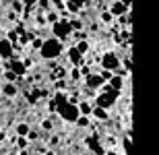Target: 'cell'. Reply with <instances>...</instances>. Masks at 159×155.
<instances>
[{"instance_id": "cell-1", "label": "cell", "mask_w": 159, "mask_h": 155, "mask_svg": "<svg viewBox=\"0 0 159 155\" xmlns=\"http://www.w3.org/2000/svg\"><path fill=\"white\" fill-rule=\"evenodd\" d=\"M39 54H41V58H46V60L58 58L60 54H62V42H60V39H56V37H52V39H46V42H41Z\"/></svg>"}, {"instance_id": "cell-2", "label": "cell", "mask_w": 159, "mask_h": 155, "mask_svg": "<svg viewBox=\"0 0 159 155\" xmlns=\"http://www.w3.org/2000/svg\"><path fill=\"white\" fill-rule=\"evenodd\" d=\"M56 112H58V116H60L62 120H66V122H75V120L81 116V112H79V106H77V103H70V102L60 103V106L56 107Z\"/></svg>"}, {"instance_id": "cell-3", "label": "cell", "mask_w": 159, "mask_h": 155, "mask_svg": "<svg viewBox=\"0 0 159 155\" xmlns=\"http://www.w3.org/2000/svg\"><path fill=\"white\" fill-rule=\"evenodd\" d=\"M52 33L56 35V39H68L72 33V27L70 23H68V19H60V21H56V23L52 25Z\"/></svg>"}, {"instance_id": "cell-4", "label": "cell", "mask_w": 159, "mask_h": 155, "mask_svg": "<svg viewBox=\"0 0 159 155\" xmlns=\"http://www.w3.org/2000/svg\"><path fill=\"white\" fill-rule=\"evenodd\" d=\"M116 97H118V91L116 89H110L106 91V93H99L97 95V99H95V106H99V107H110L116 103Z\"/></svg>"}, {"instance_id": "cell-5", "label": "cell", "mask_w": 159, "mask_h": 155, "mask_svg": "<svg viewBox=\"0 0 159 155\" xmlns=\"http://www.w3.org/2000/svg\"><path fill=\"white\" fill-rule=\"evenodd\" d=\"M101 68H106V71H110V72L118 71L120 68V58L114 52H106L103 58H101Z\"/></svg>"}, {"instance_id": "cell-6", "label": "cell", "mask_w": 159, "mask_h": 155, "mask_svg": "<svg viewBox=\"0 0 159 155\" xmlns=\"http://www.w3.org/2000/svg\"><path fill=\"white\" fill-rule=\"evenodd\" d=\"M128 8L130 6L122 4L120 0H116V2H112V6H110V15H112V17H122V15L128 12Z\"/></svg>"}, {"instance_id": "cell-7", "label": "cell", "mask_w": 159, "mask_h": 155, "mask_svg": "<svg viewBox=\"0 0 159 155\" xmlns=\"http://www.w3.org/2000/svg\"><path fill=\"white\" fill-rule=\"evenodd\" d=\"M6 68H8L11 72H15L17 77L25 75V71H27V66H25L23 62H21V60H12V62H8V64H6Z\"/></svg>"}, {"instance_id": "cell-8", "label": "cell", "mask_w": 159, "mask_h": 155, "mask_svg": "<svg viewBox=\"0 0 159 155\" xmlns=\"http://www.w3.org/2000/svg\"><path fill=\"white\" fill-rule=\"evenodd\" d=\"M12 43L8 39H0V58H12Z\"/></svg>"}, {"instance_id": "cell-9", "label": "cell", "mask_w": 159, "mask_h": 155, "mask_svg": "<svg viewBox=\"0 0 159 155\" xmlns=\"http://www.w3.org/2000/svg\"><path fill=\"white\" fill-rule=\"evenodd\" d=\"M101 85H103L101 75H87V87L89 89H99Z\"/></svg>"}, {"instance_id": "cell-10", "label": "cell", "mask_w": 159, "mask_h": 155, "mask_svg": "<svg viewBox=\"0 0 159 155\" xmlns=\"http://www.w3.org/2000/svg\"><path fill=\"white\" fill-rule=\"evenodd\" d=\"M91 116H93L95 120H99V122H106L110 116H107V112H106V107H99V106H95L93 110H91Z\"/></svg>"}, {"instance_id": "cell-11", "label": "cell", "mask_w": 159, "mask_h": 155, "mask_svg": "<svg viewBox=\"0 0 159 155\" xmlns=\"http://www.w3.org/2000/svg\"><path fill=\"white\" fill-rule=\"evenodd\" d=\"M87 145H89V149H91V153H95V155H103V153H106V151H103V147H101V145L97 143V137L89 139Z\"/></svg>"}, {"instance_id": "cell-12", "label": "cell", "mask_w": 159, "mask_h": 155, "mask_svg": "<svg viewBox=\"0 0 159 155\" xmlns=\"http://www.w3.org/2000/svg\"><path fill=\"white\" fill-rule=\"evenodd\" d=\"M68 58H70V62L75 66H81V62H83V54L79 52L77 48H70L68 50Z\"/></svg>"}, {"instance_id": "cell-13", "label": "cell", "mask_w": 159, "mask_h": 155, "mask_svg": "<svg viewBox=\"0 0 159 155\" xmlns=\"http://www.w3.org/2000/svg\"><path fill=\"white\" fill-rule=\"evenodd\" d=\"M0 93H4L6 97H15V95H17V87H15L12 83H6V85L0 87Z\"/></svg>"}, {"instance_id": "cell-14", "label": "cell", "mask_w": 159, "mask_h": 155, "mask_svg": "<svg viewBox=\"0 0 159 155\" xmlns=\"http://www.w3.org/2000/svg\"><path fill=\"white\" fill-rule=\"evenodd\" d=\"M107 81H110V87L116 89V91H120V89H122V85H124V79L122 77H114V75L107 79Z\"/></svg>"}, {"instance_id": "cell-15", "label": "cell", "mask_w": 159, "mask_h": 155, "mask_svg": "<svg viewBox=\"0 0 159 155\" xmlns=\"http://www.w3.org/2000/svg\"><path fill=\"white\" fill-rule=\"evenodd\" d=\"M124 155H132V134L130 137H124Z\"/></svg>"}, {"instance_id": "cell-16", "label": "cell", "mask_w": 159, "mask_h": 155, "mask_svg": "<svg viewBox=\"0 0 159 155\" xmlns=\"http://www.w3.org/2000/svg\"><path fill=\"white\" fill-rule=\"evenodd\" d=\"M75 48H77L81 54H87V52H89V42H87V39H81V42H79Z\"/></svg>"}, {"instance_id": "cell-17", "label": "cell", "mask_w": 159, "mask_h": 155, "mask_svg": "<svg viewBox=\"0 0 159 155\" xmlns=\"http://www.w3.org/2000/svg\"><path fill=\"white\" fill-rule=\"evenodd\" d=\"M15 130H17L19 137H27V132H29V126H27V124H19Z\"/></svg>"}, {"instance_id": "cell-18", "label": "cell", "mask_w": 159, "mask_h": 155, "mask_svg": "<svg viewBox=\"0 0 159 155\" xmlns=\"http://www.w3.org/2000/svg\"><path fill=\"white\" fill-rule=\"evenodd\" d=\"M79 112H83L85 116H89V114H91V106H89L87 102H83V103H81V107H79Z\"/></svg>"}, {"instance_id": "cell-19", "label": "cell", "mask_w": 159, "mask_h": 155, "mask_svg": "<svg viewBox=\"0 0 159 155\" xmlns=\"http://www.w3.org/2000/svg\"><path fill=\"white\" fill-rule=\"evenodd\" d=\"M70 23V27H72V31L77 29V31H81L83 29V21H79V19H75V21H68Z\"/></svg>"}, {"instance_id": "cell-20", "label": "cell", "mask_w": 159, "mask_h": 155, "mask_svg": "<svg viewBox=\"0 0 159 155\" xmlns=\"http://www.w3.org/2000/svg\"><path fill=\"white\" fill-rule=\"evenodd\" d=\"M54 102H56V106H60V103H64V102H66V95L58 91V93H56V97H54Z\"/></svg>"}, {"instance_id": "cell-21", "label": "cell", "mask_w": 159, "mask_h": 155, "mask_svg": "<svg viewBox=\"0 0 159 155\" xmlns=\"http://www.w3.org/2000/svg\"><path fill=\"white\" fill-rule=\"evenodd\" d=\"M17 39H19V33H17V31H15V29L8 31V42H11V43H17Z\"/></svg>"}, {"instance_id": "cell-22", "label": "cell", "mask_w": 159, "mask_h": 155, "mask_svg": "<svg viewBox=\"0 0 159 155\" xmlns=\"http://www.w3.org/2000/svg\"><path fill=\"white\" fill-rule=\"evenodd\" d=\"M37 4H39V8H50V0H37Z\"/></svg>"}, {"instance_id": "cell-23", "label": "cell", "mask_w": 159, "mask_h": 155, "mask_svg": "<svg viewBox=\"0 0 159 155\" xmlns=\"http://www.w3.org/2000/svg\"><path fill=\"white\" fill-rule=\"evenodd\" d=\"M21 8H23V4H21L19 0H15V2H12V11H15V12H19Z\"/></svg>"}, {"instance_id": "cell-24", "label": "cell", "mask_w": 159, "mask_h": 155, "mask_svg": "<svg viewBox=\"0 0 159 155\" xmlns=\"http://www.w3.org/2000/svg\"><path fill=\"white\" fill-rule=\"evenodd\" d=\"M48 21L56 23V21H58V15H56V12H50V15H48Z\"/></svg>"}, {"instance_id": "cell-25", "label": "cell", "mask_w": 159, "mask_h": 155, "mask_svg": "<svg viewBox=\"0 0 159 155\" xmlns=\"http://www.w3.org/2000/svg\"><path fill=\"white\" fill-rule=\"evenodd\" d=\"M101 19H103L106 23H110V21H112V15H110V12H103V15H101Z\"/></svg>"}, {"instance_id": "cell-26", "label": "cell", "mask_w": 159, "mask_h": 155, "mask_svg": "<svg viewBox=\"0 0 159 155\" xmlns=\"http://www.w3.org/2000/svg\"><path fill=\"white\" fill-rule=\"evenodd\" d=\"M23 4H25V6H35L37 0H23Z\"/></svg>"}, {"instance_id": "cell-27", "label": "cell", "mask_w": 159, "mask_h": 155, "mask_svg": "<svg viewBox=\"0 0 159 155\" xmlns=\"http://www.w3.org/2000/svg\"><path fill=\"white\" fill-rule=\"evenodd\" d=\"M79 77H81V71H79V68H75V71H72V79H75V81H77Z\"/></svg>"}, {"instance_id": "cell-28", "label": "cell", "mask_w": 159, "mask_h": 155, "mask_svg": "<svg viewBox=\"0 0 159 155\" xmlns=\"http://www.w3.org/2000/svg\"><path fill=\"white\" fill-rule=\"evenodd\" d=\"M41 126H43V128H48V130H50V128H52V122H50V120H43V124H41Z\"/></svg>"}, {"instance_id": "cell-29", "label": "cell", "mask_w": 159, "mask_h": 155, "mask_svg": "<svg viewBox=\"0 0 159 155\" xmlns=\"http://www.w3.org/2000/svg\"><path fill=\"white\" fill-rule=\"evenodd\" d=\"M52 4L56 6V8H62V0H52Z\"/></svg>"}, {"instance_id": "cell-30", "label": "cell", "mask_w": 159, "mask_h": 155, "mask_svg": "<svg viewBox=\"0 0 159 155\" xmlns=\"http://www.w3.org/2000/svg\"><path fill=\"white\" fill-rule=\"evenodd\" d=\"M56 87H58V89H64L66 83H64V81H58V83H56Z\"/></svg>"}, {"instance_id": "cell-31", "label": "cell", "mask_w": 159, "mask_h": 155, "mask_svg": "<svg viewBox=\"0 0 159 155\" xmlns=\"http://www.w3.org/2000/svg\"><path fill=\"white\" fill-rule=\"evenodd\" d=\"M19 147H27V141L25 139H19Z\"/></svg>"}, {"instance_id": "cell-32", "label": "cell", "mask_w": 159, "mask_h": 155, "mask_svg": "<svg viewBox=\"0 0 159 155\" xmlns=\"http://www.w3.org/2000/svg\"><path fill=\"white\" fill-rule=\"evenodd\" d=\"M33 48H41V39H35V42H33Z\"/></svg>"}, {"instance_id": "cell-33", "label": "cell", "mask_w": 159, "mask_h": 155, "mask_svg": "<svg viewBox=\"0 0 159 155\" xmlns=\"http://www.w3.org/2000/svg\"><path fill=\"white\" fill-rule=\"evenodd\" d=\"M120 2H122V4H126V6H130V4H132V0H120Z\"/></svg>"}, {"instance_id": "cell-34", "label": "cell", "mask_w": 159, "mask_h": 155, "mask_svg": "<svg viewBox=\"0 0 159 155\" xmlns=\"http://www.w3.org/2000/svg\"><path fill=\"white\" fill-rule=\"evenodd\" d=\"M103 155H118V153H116V151H106Z\"/></svg>"}, {"instance_id": "cell-35", "label": "cell", "mask_w": 159, "mask_h": 155, "mask_svg": "<svg viewBox=\"0 0 159 155\" xmlns=\"http://www.w3.org/2000/svg\"><path fill=\"white\" fill-rule=\"evenodd\" d=\"M81 4L85 6V4H91V0H81Z\"/></svg>"}, {"instance_id": "cell-36", "label": "cell", "mask_w": 159, "mask_h": 155, "mask_svg": "<svg viewBox=\"0 0 159 155\" xmlns=\"http://www.w3.org/2000/svg\"><path fill=\"white\" fill-rule=\"evenodd\" d=\"M85 155H87V153H85Z\"/></svg>"}]
</instances>
